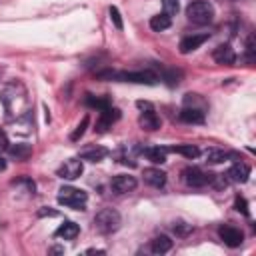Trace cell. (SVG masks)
<instances>
[{
    "mask_svg": "<svg viewBox=\"0 0 256 256\" xmlns=\"http://www.w3.org/2000/svg\"><path fill=\"white\" fill-rule=\"evenodd\" d=\"M98 78L120 80V82H136V84H156V82H158V76H156L152 70H136V72L102 70V72H98Z\"/></svg>",
    "mask_w": 256,
    "mask_h": 256,
    "instance_id": "cell-1",
    "label": "cell"
},
{
    "mask_svg": "<svg viewBox=\"0 0 256 256\" xmlns=\"http://www.w3.org/2000/svg\"><path fill=\"white\" fill-rule=\"evenodd\" d=\"M120 214L114 210V208H104L100 210L96 216H94V228L96 232L100 234H110V232H116L120 228Z\"/></svg>",
    "mask_w": 256,
    "mask_h": 256,
    "instance_id": "cell-2",
    "label": "cell"
},
{
    "mask_svg": "<svg viewBox=\"0 0 256 256\" xmlns=\"http://www.w3.org/2000/svg\"><path fill=\"white\" fill-rule=\"evenodd\" d=\"M186 16L194 24H208L214 18V8L206 0H194L186 6Z\"/></svg>",
    "mask_w": 256,
    "mask_h": 256,
    "instance_id": "cell-3",
    "label": "cell"
},
{
    "mask_svg": "<svg viewBox=\"0 0 256 256\" xmlns=\"http://www.w3.org/2000/svg\"><path fill=\"white\" fill-rule=\"evenodd\" d=\"M86 200H88V194L80 188H72V186H62L58 190V202L68 206V208H74V210H84L86 206Z\"/></svg>",
    "mask_w": 256,
    "mask_h": 256,
    "instance_id": "cell-4",
    "label": "cell"
},
{
    "mask_svg": "<svg viewBox=\"0 0 256 256\" xmlns=\"http://www.w3.org/2000/svg\"><path fill=\"white\" fill-rule=\"evenodd\" d=\"M182 176H184V182H186L188 186L200 188V186L210 184L214 174H206V172H202L200 168H186V170L182 172Z\"/></svg>",
    "mask_w": 256,
    "mask_h": 256,
    "instance_id": "cell-5",
    "label": "cell"
},
{
    "mask_svg": "<svg viewBox=\"0 0 256 256\" xmlns=\"http://www.w3.org/2000/svg\"><path fill=\"white\" fill-rule=\"evenodd\" d=\"M228 182H236V184H242V182H246L248 180V176H250V166L246 164V162H236V164H232L228 170H226V174H222Z\"/></svg>",
    "mask_w": 256,
    "mask_h": 256,
    "instance_id": "cell-6",
    "label": "cell"
},
{
    "mask_svg": "<svg viewBox=\"0 0 256 256\" xmlns=\"http://www.w3.org/2000/svg\"><path fill=\"white\" fill-rule=\"evenodd\" d=\"M110 186H112V190H114L116 194H128V192H132V190L138 186V182H136V178L130 176V174H118V176L112 178Z\"/></svg>",
    "mask_w": 256,
    "mask_h": 256,
    "instance_id": "cell-7",
    "label": "cell"
},
{
    "mask_svg": "<svg viewBox=\"0 0 256 256\" xmlns=\"http://www.w3.org/2000/svg\"><path fill=\"white\" fill-rule=\"evenodd\" d=\"M82 170H84L82 160L80 158H70V160H66L58 168V176L60 178H66V180H74V178H78L82 174Z\"/></svg>",
    "mask_w": 256,
    "mask_h": 256,
    "instance_id": "cell-8",
    "label": "cell"
},
{
    "mask_svg": "<svg viewBox=\"0 0 256 256\" xmlns=\"http://www.w3.org/2000/svg\"><path fill=\"white\" fill-rule=\"evenodd\" d=\"M218 234H220L222 242L226 246H230V248H238L242 244V240H244L242 232L238 228H234V226H220L218 228Z\"/></svg>",
    "mask_w": 256,
    "mask_h": 256,
    "instance_id": "cell-9",
    "label": "cell"
},
{
    "mask_svg": "<svg viewBox=\"0 0 256 256\" xmlns=\"http://www.w3.org/2000/svg\"><path fill=\"white\" fill-rule=\"evenodd\" d=\"M118 118H120V112H118L116 108H112V106L100 110V120H98V124H96V130H98V132H106Z\"/></svg>",
    "mask_w": 256,
    "mask_h": 256,
    "instance_id": "cell-10",
    "label": "cell"
},
{
    "mask_svg": "<svg viewBox=\"0 0 256 256\" xmlns=\"http://www.w3.org/2000/svg\"><path fill=\"white\" fill-rule=\"evenodd\" d=\"M206 40H208V34H206V32H204V34H192V36H186V38L180 40V52H182V54H188V52L200 48Z\"/></svg>",
    "mask_w": 256,
    "mask_h": 256,
    "instance_id": "cell-11",
    "label": "cell"
},
{
    "mask_svg": "<svg viewBox=\"0 0 256 256\" xmlns=\"http://www.w3.org/2000/svg\"><path fill=\"white\" fill-rule=\"evenodd\" d=\"M212 58H214L218 64H226V66H230V64H234L236 54H234V50L230 48V44H220L218 48H214Z\"/></svg>",
    "mask_w": 256,
    "mask_h": 256,
    "instance_id": "cell-12",
    "label": "cell"
},
{
    "mask_svg": "<svg viewBox=\"0 0 256 256\" xmlns=\"http://www.w3.org/2000/svg\"><path fill=\"white\" fill-rule=\"evenodd\" d=\"M138 122H140V126H142L144 130H158V128H160V118H158V114L152 110V106H150V108H144V110L140 112Z\"/></svg>",
    "mask_w": 256,
    "mask_h": 256,
    "instance_id": "cell-13",
    "label": "cell"
},
{
    "mask_svg": "<svg viewBox=\"0 0 256 256\" xmlns=\"http://www.w3.org/2000/svg\"><path fill=\"white\" fill-rule=\"evenodd\" d=\"M144 182L154 186V188H160L166 182V172L160 168H146L144 170Z\"/></svg>",
    "mask_w": 256,
    "mask_h": 256,
    "instance_id": "cell-14",
    "label": "cell"
},
{
    "mask_svg": "<svg viewBox=\"0 0 256 256\" xmlns=\"http://www.w3.org/2000/svg\"><path fill=\"white\" fill-rule=\"evenodd\" d=\"M180 120L182 122H188V124H202L204 122V112H202V108H190V106H186V108H182L180 110Z\"/></svg>",
    "mask_w": 256,
    "mask_h": 256,
    "instance_id": "cell-15",
    "label": "cell"
},
{
    "mask_svg": "<svg viewBox=\"0 0 256 256\" xmlns=\"http://www.w3.org/2000/svg\"><path fill=\"white\" fill-rule=\"evenodd\" d=\"M106 156H108V150L104 146H90V148H84L78 158L80 160H88V162H100Z\"/></svg>",
    "mask_w": 256,
    "mask_h": 256,
    "instance_id": "cell-16",
    "label": "cell"
},
{
    "mask_svg": "<svg viewBox=\"0 0 256 256\" xmlns=\"http://www.w3.org/2000/svg\"><path fill=\"white\" fill-rule=\"evenodd\" d=\"M80 234V228H78V224L76 222H64L58 230H56V236L58 238H64V240H74L76 236Z\"/></svg>",
    "mask_w": 256,
    "mask_h": 256,
    "instance_id": "cell-17",
    "label": "cell"
},
{
    "mask_svg": "<svg viewBox=\"0 0 256 256\" xmlns=\"http://www.w3.org/2000/svg\"><path fill=\"white\" fill-rule=\"evenodd\" d=\"M168 150H170V152H176V154H182V156H186V158H190V160L200 156V148L194 146V144H178V146H170Z\"/></svg>",
    "mask_w": 256,
    "mask_h": 256,
    "instance_id": "cell-18",
    "label": "cell"
},
{
    "mask_svg": "<svg viewBox=\"0 0 256 256\" xmlns=\"http://www.w3.org/2000/svg\"><path fill=\"white\" fill-rule=\"evenodd\" d=\"M150 248H152V252H154V254H164V252H168V250L172 248V240H170L168 236L160 234V236H156V238L152 240Z\"/></svg>",
    "mask_w": 256,
    "mask_h": 256,
    "instance_id": "cell-19",
    "label": "cell"
},
{
    "mask_svg": "<svg viewBox=\"0 0 256 256\" xmlns=\"http://www.w3.org/2000/svg\"><path fill=\"white\" fill-rule=\"evenodd\" d=\"M166 148H160V146H154V148H146L144 154L146 158L152 162V164H164L166 162Z\"/></svg>",
    "mask_w": 256,
    "mask_h": 256,
    "instance_id": "cell-20",
    "label": "cell"
},
{
    "mask_svg": "<svg viewBox=\"0 0 256 256\" xmlns=\"http://www.w3.org/2000/svg\"><path fill=\"white\" fill-rule=\"evenodd\" d=\"M170 24H172V20H170V16H166L164 12L150 18V28H152L154 32H162V30L170 28Z\"/></svg>",
    "mask_w": 256,
    "mask_h": 256,
    "instance_id": "cell-21",
    "label": "cell"
},
{
    "mask_svg": "<svg viewBox=\"0 0 256 256\" xmlns=\"http://www.w3.org/2000/svg\"><path fill=\"white\" fill-rule=\"evenodd\" d=\"M228 158H234V154L228 152V150H216V148H212V150L206 152V160L210 164H220V162H226Z\"/></svg>",
    "mask_w": 256,
    "mask_h": 256,
    "instance_id": "cell-22",
    "label": "cell"
},
{
    "mask_svg": "<svg viewBox=\"0 0 256 256\" xmlns=\"http://www.w3.org/2000/svg\"><path fill=\"white\" fill-rule=\"evenodd\" d=\"M8 152L16 158V160H26L30 154H32V148L28 144H10L8 146Z\"/></svg>",
    "mask_w": 256,
    "mask_h": 256,
    "instance_id": "cell-23",
    "label": "cell"
},
{
    "mask_svg": "<svg viewBox=\"0 0 256 256\" xmlns=\"http://www.w3.org/2000/svg\"><path fill=\"white\" fill-rule=\"evenodd\" d=\"M86 104H90V106H94V108L104 110V108H108V106H110V100H108V98H96V96H92V94H86Z\"/></svg>",
    "mask_w": 256,
    "mask_h": 256,
    "instance_id": "cell-24",
    "label": "cell"
},
{
    "mask_svg": "<svg viewBox=\"0 0 256 256\" xmlns=\"http://www.w3.org/2000/svg\"><path fill=\"white\" fill-rule=\"evenodd\" d=\"M162 6H164V14H166V16H170V18L180 10L178 0H162Z\"/></svg>",
    "mask_w": 256,
    "mask_h": 256,
    "instance_id": "cell-25",
    "label": "cell"
},
{
    "mask_svg": "<svg viewBox=\"0 0 256 256\" xmlns=\"http://www.w3.org/2000/svg\"><path fill=\"white\" fill-rule=\"evenodd\" d=\"M86 126H88V116H84V118H82V122H80V124L76 126V130L70 134V140H74V142H76V140L86 132Z\"/></svg>",
    "mask_w": 256,
    "mask_h": 256,
    "instance_id": "cell-26",
    "label": "cell"
},
{
    "mask_svg": "<svg viewBox=\"0 0 256 256\" xmlns=\"http://www.w3.org/2000/svg\"><path fill=\"white\" fill-rule=\"evenodd\" d=\"M174 232L176 236H188L192 232V224H186V222H174Z\"/></svg>",
    "mask_w": 256,
    "mask_h": 256,
    "instance_id": "cell-27",
    "label": "cell"
},
{
    "mask_svg": "<svg viewBox=\"0 0 256 256\" xmlns=\"http://www.w3.org/2000/svg\"><path fill=\"white\" fill-rule=\"evenodd\" d=\"M108 12H110V20L114 22V26H116L118 30H122V26H124V24H122V18H120L118 8H116V6H110V10H108Z\"/></svg>",
    "mask_w": 256,
    "mask_h": 256,
    "instance_id": "cell-28",
    "label": "cell"
},
{
    "mask_svg": "<svg viewBox=\"0 0 256 256\" xmlns=\"http://www.w3.org/2000/svg\"><path fill=\"white\" fill-rule=\"evenodd\" d=\"M234 206H236V210H238V212H242L244 216H248V204H246V200H244L242 196H236Z\"/></svg>",
    "mask_w": 256,
    "mask_h": 256,
    "instance_id": "cell-29",
    "label": "cell"
},
{
    "mask_svg": "<svg viewBox=\"0 0 256 256\" xmlns=\"http://www.w3.org/2000/svg\"><path fill=\"white\" fill-rule=\"evenodd\" d=\"M8 146H10V142H8L6 134L0 130V152H2V150H8Z\"/></svg>",
    "mask_w": 256,
    "mask_h": 256,
    "instance_id": "cell-30",
    "label": "cell"
},
{
    "mask_svg": "<svg viewBox=\"0 0 256 256\" xmlns=\"http://www.w3.org/2000/svg\"><path fill=\"white\" fill-rule=\"evenodd\" d=\"M38 216H56V210H46V208H42V210H38Z\"/></svg>",
    "mask_w": 256,
    "mask_h": 256,
    "instance_id": "cell-31",
    "label": "cell"
},
{
    "mask_svg": "<svg viewBox=\"0 0 256 256\" xmlns=\"http://www.w3.org/2000/svg\"><path fill=\"white\" fill-rule=\"evenodd\" d=\"M2 170H6V160L0 156V172H2Z\"/></svg>",
    "mask_w": 256,
    "mask_h": 256,
    "instance_id": "cell-32",
    "label": "cell"
},
{
    "mask_svg": "<svg viewBox=\"0 0 256 256\" xmlns=\"http://www.w3.org/2000/svg\"><path fill=\"white\" fill-rule=\"evenodd\" d=\"M226 2H236V0H226Z\"/></svg>",
    "mask_w": 256,
    "mask_h": 256,
    "instance_id": "cell-33",
    "label": "cell"
}]
</instances>
